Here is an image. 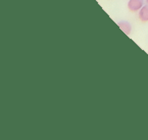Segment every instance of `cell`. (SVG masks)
Returning <instances> with one entry per match:
<instances>
[{"instance_id":"6da1fadb","label":"cell","mask_w":148,"mask_h":140,"mask_svg":"<svg viewBox=\"0 0 148 140\" xmlns=\"http://www.w3.org/2000/svg\"><path fill=\"white\" fill-rule=\"evenodd\" d=\"M143 6V0H129L128 1V9L131 12H138Z\"/></svg>"},{"instance_id":"7a4b0ae2","label":"cell","mask_w":148,"mask_h":140,"mask_svg":"<svg viewBox=\"0 0 148 140\" xmlns=\"http://www.w3.org/2000/svg\"><path fill=\"white\" fill-rule=\"evenodd\" d=\"M118 26L126 35H130V34L132 33V26H131L130 23L127 22V21H121V22H119Z\"/></svg>"},{"instance_id":"3957f363","label":"cell","mask_w":148,"mask_h":140,"mask_svg":"<svg viewBox=\"0 0 148 140\" xmlns=\"http://www.w3.org/2000/svg\"><path fill=\"white\" fill-rule=\"evenodd\" d=\"M138 18L140 22L147 23L148 22V4L144 5L139 11H138Z\"/></svg>"},{"instance_id":"277c9868","label":"cell","mask_w":148,"mask_h":140,"mask_svg":"<svg viewBox=\"0 0 148 140\" xmlns=\"http://www.w3.org/2000/svg\"><path fill=\"white\" fill-rule=\"evenodd\" d=\"M145 1H146V4H148V0H145Z\"/></svg>"}]
</instances>
